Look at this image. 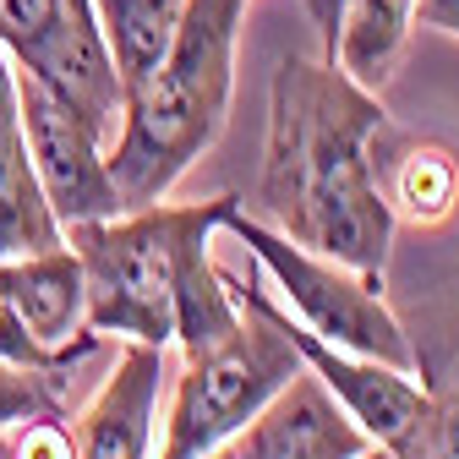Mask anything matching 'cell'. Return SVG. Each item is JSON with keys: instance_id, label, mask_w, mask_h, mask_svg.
Returning <instances> with one entry per match:
<instances>
[{"instance_id": "2e32d148", "label": "cell", "mask_w": 459, "mask_h": 459, "mask_svg": "<svg viewBox=\"0 0 459 459\" xmlns=\"http://www.w3.org/2000/svg\"><path fill=\"white\" fill-rule=\"evenodd\" d=\"M421 383L427 399L416 421L388 443H372L361 459H459V351Z\"/></svg>"}, {"instance_id": "ffe728a7", "label": "cell", "mask_w": 459, "mask_h": 459, "mask_svg": "<svg viewBox=\"0 0 459 459\" xmlns=\"http://www.w3.org/2000/svg\"><path fill=\"white\" fill-rule=\"evenodd\" d=\"M416 22L459 39V0H416Z\"/></svg>"}, {"instance_id": "5bb4252c", "label": "cell", "mask_w": 459, "mask_h": 459, "mask_svg": "<svg viewBox=\"0 0 459 459\" xmlns=\"http://www.w3.org/2000/svg\"><path fill=\"white\" fill-rule=\"evenodd\" d=\"M181 17H186V0H93V22L109 49L115 77H121V99L159 72V61L176 44Z\"/></svg>"}, {"instance_id": "8992f818", "label": "cell", "mask_w": 459, "mask_h": 459, "mask_svg": "<svg viewBox=\"0 0 459 459\" xmlns=\"http://www.w3.org/2000/svg\"><path fill=\"white\" fill-rule=\"evenodd\" d=\"M0 49L6 61L61 99H72L88 121L115 143L121 126V77L93 22V0H0Z\"/></svg>"}, {"instance_id": "7a4b0ae2", "label": "cell", "mask_w": 459, "mask_h": 459, "mask_svg": "<svg viewBox=\"0 0 459 459\" xmlns=\"http://www.w3.org/2000/svg\"><path fill=\"white\" fill-rule=\"evenodd\" d=\"M247 0H186L176 44L121 99V126L109 143V181L121 208H148L176 192V181L224 137L236 99Z\"/></svg>"}, {"instance_id": "5b68a950", "label": "cell", "mask_w": 459, "mask_h": 459, "mask_svg": "<svg viewBox=\"0 0 459 459\" xmlns=\"http://www.w3.org/2000/svg\"><path fill=\"white\" fill-rule=\"evenodd\" d=\"M296 372H301V356L284 344V333L252 301H241L236 333H224L219 344H208V351L181 356V372L169 383V399L159 411L164 432H159L153 459H203V454L230 448L236 432Z\"/></svg>"}, {"instance_id": "ac0fdd59", "label": "cell", "mask_w": 459, "mask_h": 459, "mask_svg": "<svg viewBox=\"0 0 459 459\" xmlns=\"http://www.w3.org/2000/svg\"><path fill=\"white\" fill-rule=\"evenodd\" d=\"M6 459H77L72 416H33L6 432Z\"/></svg>"}, {"instance_id": "277c9868", "label": "cell", "mask_w": 459, "mask_h": 459, "mask_svg": "<svg viewBox=\"0 0 459 459\" xmlns=\"http://www.w3.org/2000/svg\"><path fill=\"white\" fill-rule=\"evenodd\" d=\"M224 230L252 252L257 273L273 284L268 296L301 328H312L317 339L339 344V351H351V356H372V361L399 367V372H421V351L405 333V323L394 317V307L383 301V279L377 273H361L351 263L307 252V247L279 236L273 224H263L247 208L230 213Z\"/></svg>"}, {"instance_id": "30bf717a", "label": "cell", "mask_w": 459, "mask_h": 459, "mask_svg": "<svg viewBox=\"0 0 459 459\" xmlns=\"http://www.w3.org/2000/svg\"><path fill=\"white\" fill-rule=\"evenodd\" d=\"M372 437L339 411V399L301 367L236 432L230 459H361Z\"/></svg>"}, {"instance_id": "9c48e42d", "label": "cell", "mask_w": 459, "mask_h": 459, "mask_svg": "<svg viewBox=\"0 0 459 459\" xmlns=\"http://www.w3.org/2000/svg\"><path fill=\"white\" fill-rule=\"evenodd\" d=\"M164 383H169L164 351H153V344H121L115 372L72 416L77 459H153Z\"/></svg>"}, {"instance_id": "9a60e30c", "label": "cell", "mask_w": 459, "mask_h": 459, "mask_svg": "<svg viewBox=\"0 0 459 459\" xmlns=\"http://www.w3.org/2000/svg\"><path fill=\"white\" fill-rule=\"evenodd\" d=\"M416 28V0H344V22L333 44V66L351 72L361 88H383Z\"/></svg>"}, {"instance_id": "52a82bcc", "label": "cell", "mask_w": 459, "mask_h": 459, "mask_svg": "<svg viewBox=\"0 0 459 459\" xmlns=\"http://www.w3.org/2000/svg\"><path fill=\"white\" fill-rule=\"evenodd\" d=\"M17 109H22L39 186H44L55 219H61V230L121 213V192L109 181V137L88 115L28 72H17Z\"/></svg>"}, {"instance_id": "7c38bea8", "label": "cell", "mask_w": 459, "mask_h": 459, "mask_svg": "<svg viewBox=\"0 0 459 459\" xmlns=\"http://www.w3.org/2000/svg\"><path fill=\"white\" fill-rule=\"evenodd\" d=\"M66 230L55 219L39 169L28 153V132H22V109H17V72L0 49V257H28V252H49L61 247Z\"/></svg>"}, {"instance_id": "d6986e66", "label": "cell", "mask_w": 459, "mask_h": 459, "mask_svg": "<svg viewBox=\"0 0 459 459\" xmlns=\"http://www.w3.org/2000/svg\"><path fill=\"white\" fill-rule=\"evenodd\" d=\"M307 22L317 28V44H323V61H333V44H339V22H344V0H301Z\"/></svg>"}, {"instance_id": "6da1fadb", "label": "cell", "mask_w": 459, "mask_h": 459, "mask_svg": "<svg viewBox=\"0 0 459 459\" xmlns=\"http://www.w3.org/2000/svg\"><path fill=\"white\" fill-rule=\"evenodd\" d=\"M383 126V99L351 72L323 55H284L268 82L257 219L307 252L383 279L399 230L372 169V137Z\"/></svg>"}, {"instance_id": "e0dca14e", "label": "cell", "mask_w": 459, "mask_h": 459, "mask_svg": "<svg viewBox=\"0 0 459 459\" xmlns=\"http://www.w3.org/2000/svg\"><path fill=\"white\" fill-rule=\"evenodd\" d=\"M33 416H72L66 411V377L0 361V432H12L17 421H33Z\"/></svg>"}, {"instance_id": "ba28073f", "label": "cell", "mask_w": 459, "mask_h": 459, "mask_svg": "<svg viewBox=\"0 0 459 459\" xmlns=\"http://www.w3.org/2000/svg\"><path fill=\"white\" fill-rule=\"evenodd\" d=\"M236 296L252 301V307L284 333V344H290V351L301 356V367H307L333 399H339V411L351 416L372 443H388V437H399V432L416 421L421 399H427V383H421L416 372L383 367V361H372V356H351V351H339V344L317 339L312 328H301L290 312H284V307L263 290V273L236 279Z\"/></svg>"}, {"instance_id": "3957f363", "label": "cell", "mask_w": 459, "mask_h": 459, "mask_svg": "<svg viewBox=\"0 0 459 459\" xmlns=\"http://www.w3.org/2000/svg\"><path fill=\"white\" fill-rule=\"evenodd\" d=\"M192 203H148L109 219L66 230V247L82 263L88 328L121 344H176V247Z\"/></svg>"}, {"instance_id": "7402d4cb", "label": "cell", "mask_w": 459, "mask_h": 459, "mask_svg": "<svg viewBox=\"0 0 459 459\" xmlns=\"http://www.w3.org/2000/svg\"><path fill=\"white\" fill-rule=\"evenodd\" d=\"M0 459H6V432H0Z\"/></svg>"}, {"instance_id": "44dd1931", "label": "cell", "mask_w": 459, "mask_h": 459, "mask_svg": "<svg viewBox=\"0 0 459 459\" xmlns=\"http://www.w3.org/2000/svg\"><path fill=\"white\" fill-rule=\"evenodd\" d=\"M203 459H230V448H219V454H203Z\"/></svg>"}, {"instance_id": "4fadbf2b", "label": "cell", "mask_w": 459, "mask_h": 459, "mask_svg": "<svg viewBox=\"0 0 459 459\" xmlns=\"http://www.w3.org/2000/svg\"><path fill=\"white\" fill-rule=\"evenodd\" d=\"M0 307L39 344H66L88 328V284L77 252L61 241L49 252L0 257Z\"/></svg>"}, {"instance_id": "8fae6325", "label": "cell", "mask_w": 459, "mask_h": 459, "mask_svg": "<svg viewBox=\"0 0 459 459\" xmlns=\"http://www.w3.org/2000/svg\"><path fill=\"white\" fill-rule=\"evenodd\" d=\"M372 169L394 224L437 230L459 213V153L448 143L383 126L372 137Z\"/></svg>"}]
</instances>
